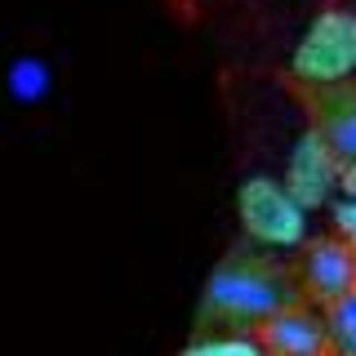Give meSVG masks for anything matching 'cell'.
Returning a JSON list of instances; mask_svg holds the SVG:
<instances>
[{
    "instance_id": "8992f818",
    "label": "cell",
    "mask_w": 356,
    "mask_h": 356,
    "mask_svg": "<svg viewBox=\"0 0 356 356\" xmlns=\"http://www.w3.org/2000/svg\"><path fill=\"white\" fill-rule=\"evenodd\" d=\"M303 276H307V289L316 298H334L352 294L356 289V250L343 236H325L307 250V263H303Z\"/></svg>"
},
{
    "instance_id": "7c38bea8",
    "label": "cell",
    "mask_w": 356,
    "mask_h": 356,
    "mask_svg": "<svg viewBox=\"0 0 356 356\" xmlns=\"http://www.w3.org/2000/svg\"><path fill=\"white\" fill-rule=\"evenodd\" d=\"M339 192L356 200V161H343V178H339Z\"/></svg>"
},
{
    "instance_id": "9c48e42d",
    "label": "cell",
    "mask_w": 356,
    "mask_h": 356,
    "mask_svg": "<svg viewBox=\"0 0 356 356\" xmlns=\"http://www.w3.org/2000/svg\"><path fill=\"white\" fill-rule=\"evenodd\" d=\"M325 325H330V348L339 356H356V289L330 303Z\"/></svg>"
},
{
    "instance_id": "5b68a950",
    "label": "cell",
    "mask_w": 356,
    "mask_h": 356,
    "mask_svg": "<svg viewBox=\"0 0 356 356\" xmlns=\"http://www.w3.org/2000/svg\"><path fill=\"white\" fill-rule=\"evenodd\" d=\"M259 339L272 356H325L330 348V325L325 316H312L303 307H281L272 321H263Z\"/></svg>"
},
{
    "instance_id": "3957f363",
    "label": "cell",
    "mask_w": 356,
    "mask_h": 356,
    "mask_svg": "<svg viewBox=\"0 0 356 356\" xmlns=\"http://www.w3.org/2000/svg\"><path fill=\"white\" fill-rule=\"evenodd\" d=\"M205 307L232 321H272L281 307H289V294L259 267H218L205 285Z\"/></svg>"
},
{
    "instance_id": "277c9868",
    "label": "cell",
    "mask_w": 356,
    "mask_h": 356,
    "mask_svg": "<svg viewBox=\"0 0 356 356\" xmlns=\"http://www.w3.org/2000/svg\"><path fill=\"white\" fill-rule=\"evenodd\" d=\"M339 178H343V156L334 152L325 129H303L285 156V187L307 209H316L339 192Z\"/></svg>"
},
{
    "instance_id": "ba28073f",
    "label": "cell",
    "mask_w": 356,
    "mask_h": 356,
    "mask_svg": "<svg viewBox=\"0 0 356 356\" xmlns=\"http://www.w3.org/2000/svg\"><path fill=\"white\" fill-rule=\"evenodd\" d=\"M5 85H9V98L22 107H36L49 98V89H54V72H49V63L36 58V54H18L14 63H9V72H5Z\"/></svg>"
},
{
    "instance_id": "52a82bcc",
    "label": "cell",
    "mask_w": 356,
    "mask_h": 356,
    "mask_svg": "<svg viewBox=\"0 0 356 356\" xmlns=\"http://www.w3.org/2000/svg\"><path fill=\"white\" fill-rule=\"evenodd\" d=\"M321 129L334 143V152L343 161H356V89L334 85V94L325 98V116H321Z\"/></svg>"
},
{
    "instance_id": "7a4b0ae2",
    "label": "cell",
    "mask_w": 356,
    "mask_h": 356,
    "mask_svg": "<svg viewBox=\"0 0 356 356\" xmlns=\"http://www.w3.org/2000/svg\"><path fill=\"white\" fill-rule=\"evenodd\" d=\"M307 214L312 209L285 187V178L254 174L236 187V218L245 236L267 250H294L307 241Z\"/></svg>"
},
{
    "instance_id": "30bf717a",
    "label": "cell",
    "mask_w": 356,
    "mask_h": 356,
    "mask_svg": "<svg viewBox=\"0 0 356 356\" xmlns=\"http://www.w3.org/2000/svg\"><path fill=\"white\" fill-rule=\"evenodd\" d=\"M178 356H272V352L263 339H250V334H214V339H196Z\"/></svg>"
},
{
    "instance_id": "8fae6325",
    "label": "cell",
    "mask_w": 356,
    "mask_h": 356,
    "mask_svg": "<svg viewBox=\"0 0 356 356\" xmlns=\"http://www.w3.org/2000/svg\"><path fill=\"white\" fill-rule=\"evenodd\" d=\"M330 218H334V232H339V236L356 250V200L352 196H339L330 205Z\"/></svg>"
},
{
    "instance_id": "6da1fadb",
    "label": "cell",
    "mask_w": 356,
    "mask_h": 356,
    "mask_svg": "<svg viewBox=\"0 0 356 356\" xmlns=\"http://www.w3.org/2000/svg\"><path fill=\"white\" fill-rule=\"evenodd\" d=\"M289 72L303 85L334 89L356 76V14L352 9H321L289 54Z\"/></svg>"
}]
</instances>
